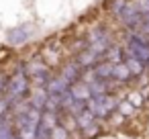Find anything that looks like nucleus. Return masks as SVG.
Masks as SVG:
<instances>
[{"label": "nucleus", "instance_id": "obj_6", "mask_svg": "<svg viewBox=\"0 0 149 139\" xmlns=\"http://www.w3.org/2000/svg\"><path fill=\"white\" fill-rule=\"evenodd\" d=\"M27 100L31 102V106L39 108V110H45V108H47V100H49V92H47V88L33 86L31 92H29V98H27Z\"/></svg>", "mask_w": 149, "mask_h": 139}, {"label": "nucleus", "instance_id": "obj_5", "mask_svg": "<svg viewBox=\"0 0 149 139\" xmlns=\"http://www.w3.org/2000/svg\"><path fill=\"white\" fill-rule=\"evenodd\" d=\"M49 66H57L59 59H61V45H59V39H51L45 43L43 47V55H41Z\"/></svg>", "mask_w": 149, "mask_h": 139}, {"label": "nucleus", "instance_id": "obj_11", "mask_svg": "<svg viewBox=\"0 0 149 139\" xmlns=\"http://www.w3.org/2000/svg\"><path fill=\"white\" fill-rule=\"evenodd\" d=\"M70 94L74 96V100H82V102H88L92 98V90L90 86L84 82V80H78L70 86Z\"/></svg>", "mask_w": 149, "mask_h": 139}, {"label": "nucleus", "instance_id": "obj_18", "mask_svg": "<svg viewBox=\"0 0 149 139\" xmlns=\"http://www.w3.org/2000/svg\"><path fill=\"white\" fill-rule=\"evenodd\" d=\"M133 108H135V106H133V104H131L129 100H120V102H118V110H120V117H129V115L133 112Z\"/></svg>", "mask_w": 149, "mask_h": 139}, {"label": "nucleus", "instance_id": "obj_12", "mask_svg": "<svg viewBox=\"0 0 149 139\" xmlns=\"http://www.w3.org/2000/svg\"><path fill=\"white\" fill-rule=\"evenodd\" d=\"M125 66L129 68V72H131V76L133 78H137V76H141L143 74V70H145V64L143 61H139L137 57H133V55H125Z\"/></svg>", "mask_w": 149, "mask_h": 139}, {"label": "nucleus", "instance_id": "obj_9", "mask_svg": "<svg viewBox=\"0 0 149 139\" xmlns=\"http://www.w3.org/2000/svg\"><path fill=\"white\" fill-rule=\"evenodd\" d=\"M114 66H116V64H112V61H108V59H102V61H98V64L92 68V74H94L98 80L110 82V80L114 78Z\"/></svg>", "mask_w": 149, "mask_h": 139}, {"label": "nucleus", "instance_id": "obj_13", "mask_svg": "<svg viewBox=\"0 0 149 139\" xmlns=\"http://www.w3.org/2000/svg\"><path fill=\"white\" fill-rule=\"evenodd\" d=\"M131 78H133V76H131L129 68L125 66V61L114 66V78H112V80H116V82H127V80H131Z\"/></svg>", "mask_w": 149, "mask_h": 139}, {"label": "nucleus", "instance_id": "obj_20", "mask_svg": "<svg viewBox=\"0 0 149 139\" xmlns=\"http://www.w3.org/2000/svg\"><path fill=\"white\" fill-rule=\"evenodd\" d=\"M10 139H21V137H19V135H17V133H15V135H13V137H10Z\"/></svg>", "mask_w": 149, "mask_h": 139}, {"label": "nucleus", "instance_id": "obj_7", "mask_svg": "<svg viewBox=\"0 0 149 139\" xmlns=\"http://www.w3.org/2000/svg\"><path fill=\"white\" fill-rule=\"evenodd\" d=\"M31 33H33V27L31 25H21V27H17V29L10 31L8 43L10 45H23V43H27L31 39Z\"/></svg>", "mask_w": 149, "mask_h": 139}, {"label": "nucleus", "instance_id": "obj_16", "mask_svg": "<svg viewBox=\"0 0 149 139\" xmlns=\"http://www.w3.org/2000/svg\"><path fill=\"white\" fill-rule=\"evenodd\" d=\"M125 4H127V0H110L108 10H110L114 17H118V15H120V10L125 8Z\"/></svg>", "mask_w": 149, "mask_h": 139}, {"label": "nucleus", "instance_id": "obj_19", "mask_svg": "<svg viewBox=\"0 0 149 139\" xmlns=\"http://www.w3.org/2000/svg\"><path fill=\"white\" fill-rule=\"evenodd\" d=\"M6 88H8V76L4 72H0V96L6 92Z\"/></svg>", "mask_w": 149, "mask_h": 139}, {"label": "nucleus", "instance_id": "obj_17", "mask_svg": "<svg viewBox=\"0 0 149 139\" xmlns=\"http://www.w3.org/2000/svg\"><path fill=\"white\" fill-rule=\"evenodd\" d=\"M127 100H129L135 108H141V106H143V96H141V92H129Z\"/></svg>", "mask_w": 149, "mask_h": 139}, {"label": "nucleus", "instance_id": "obj_8", "mask_svg": "<svg viewBox=\"0 0 149 139\" xmlns=\"http://www.w3.org/2000/svg\"><path fill=\"white\" fill-rule=\"evenodd\" d=\"M84 72H86V70L80 66V61H78V59H72V61H68V64L61 68V74L68 78V82H70V84H74V82L82 80Z\"/></svg>", "mask_w": 149, "mask_h": 139}, {"label": "nucleus", "instance_id": "obj_3", "mask_svg": "<svg viewBox=\"0 0 149 139\" xmlns=\"http://www.w3.org/2000/svg\"><path fill=\"white\" fill-rule=\"evenodd\" d=\"M127 53L149 66V39H145L139 31H133L127 37Z\"/></svg>", "mask_w": 149, "mask_h": 139}, {"label": "nucleus", "instance_id": "obj_14", "mask_svg": "<svg viewBox=\"0 0 149 139\" xmlns=\"http://www.w3.org/2000/svg\"><path fill=\"white\" fill-rule=\"evenodd\" d=\"M49 139H70V131L63 127V123H57L51 129V137Z\"/></svg>", "mask_w": 149, "mask_h": 139}, {"label": "nucleus", "instance_id": "obj_2", "mask_svg": "<svg viewBox=\"0 0 149 139\" xmlns=\"http://www.w3.org/2000/svg\"><path fill=\"white\" fill-rule=\"evenodd\" d=\"M27 74H29V80H31V84L33 86H41V88H47V84H49V80H51V66L41 57V55H37V57H33L29 64H27Z\"/></svg>", "mask_w": 149, "mask_h": 139}, {"label": "nucleus", "instance_id": "obj_10", "mask_svg": "<svg viewBox=\"0 0 149 139\" xmlns=\"http://www.w3.org/2000/svg\"><path fill=\"white\" fill-rule=\"evenodd\" d=\"M70 82H68V78L59 72V74H53L51 76V80H49V84H47V92L49 94H63V92H68L70 90Z\"/></svg>", "mask_w": 149, "mask_h": 139}, {"label": "nucleus", "instance_id": "obj_1", "mask_svg": "<svg viewBox=\"0 0 149 139\" xmlns=\"http://www.w3.org/2000/svg\"><path fill=\"white\" fill-rule=\"evenodd\" d=\"M29 92H31V80H29L27 68L21 66V68L13 74V78H8V88H6L4 94H6L8 102L15 106V104L27 100V98H29Z\"/></svg>", "mask_w": 149, "mask_h": 139}, {"label": "nucleus", "instance_id": "obj_15", "mask_svg": "<svg viewBox=\"0 0 149 139\" xmlns=\"http://www.w3.org/2000/svg\"><path fill=\"white\" fill-rule=\"evenodd\" d=\"M82 135H84V139H92V137H96V135H100V125L94 121L92 125H88L86 129H82Z\"/></svg>", "mask_w": 149, "mask_h": 139}, {"label": "nucleus", "instance_id": "obj_4", "mask_svg": "<svg viewBox=\"0 0 149 139\" xmlns=\"http://www.w3.org/2000/svg\"><path fill=\"white\" fill-rule=\"evenodd\" d=\"M118 21H120L127 29L137 31V29H139V25H141V21H143V15L139 13V8L135 6V2H127V4H125V8H123V10H120V15H118Z\"/></svg>", "mask_w": 149, "mask_h": 139}]
</instances>
